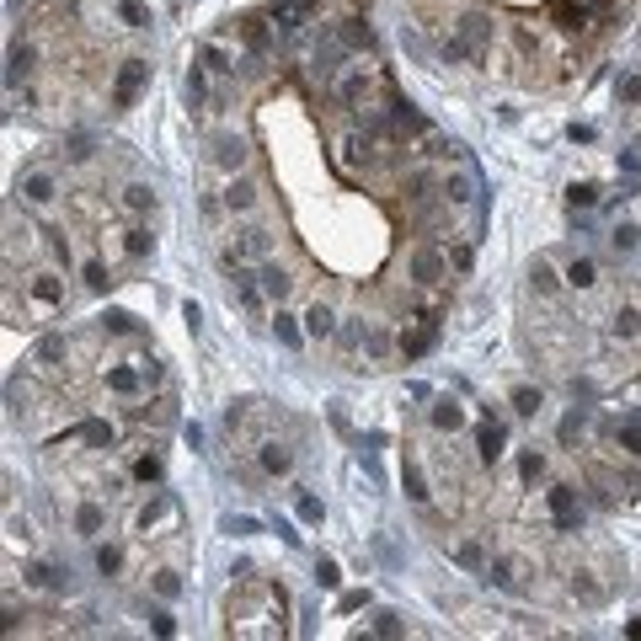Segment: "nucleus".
Masks as SVG:
<instances>
[{
	"label": "nucleus",
	"mask_w": 641,
	"mask_h": 641,
	"mask_svg": "<svg viewBox=\"0 0 641 641\" xmlns=\"http://www.w3.org/2000/svg\"><path fill=\"white\" fill-rule=\"evenodd\" d=\"M262 289L273 294V300H283V294L294 289V278H289V273H283V267H262Z\"/></svg>",
	"instance_id": "9"
},
{
	"label": "nucleus",
	"mask_w": 641,
	"mask_h": 641,
	"mask_svg": "<svg viewBox=\"0 0 641 641\" xmlns=\"http://www.w3.org/2000/svg\"><path fill=\"white\" fill-rule=\"evenodd\" d=\"M529 278H534V289H540V294H551V289H556V273H551V262H534V273H529Z\"/></svg>",
	"instance_id": "22"
},
{
	"label": "nucleus",
	"mask_w": 641,
	"mask_h": 641,
	"mask_svg": "<svg viewBox=\"0 0 641 641\" xmlns=\"http://www.w3.org/2000/svg\"><path fill=\"white\" fill-rule=\"evenodd\" d=\"M150 625H155V636H171V630H177V620H171L166 609H155V615H150Z\"/></svg>",
	"instance_id": "34"
},
{
	"label": "nucleus",
	"mask_w": 641,
	"mask_h": 641,
	"mask_svg": "<svg viewBox=\"0 0 641 641\" xmlns=\"http://www.w3.org/2000/svg\"><path fill=\"white\" fill-rule=\"evenodd\" d=\"M150 246H155V241H150V230H129V257H145Z\"/></svg>",
	"instance_id": "28"
},
{
	"label": "nucleus",
	"mask_w": 641,
	"mask_h": 641,
	"mask_svg": "<svg viewBox=\"0 0 641 641\" xmlns=\"http://www.w3.org/2000/svg\"><path fill=\"white\" fill-rule=\"evenodd\" d=\"M315 577H321V588H337V561H321V567H315Z\"/></svg>",
	"instance_id": "30"
},
{
	"label": "nucleus",
	"mask_w": 641,
	"mask_h": 641,
	"mask_svg": "<svg viewBox=\"0 0 641 641\" xmlns=\"http://www.w3.org/2000/svg\"><path fill=\"white\" fill-rule=\"evenodd\" d=\"M406 497L411 502H428V481H423V471H417V460H406Z\"/></svg>",
	"instance_id": "15"
},
{
	"label": "nucleus",
	"mask_w": 641,
	"mask_h": 641,
	"mask_svg": "<svg viewBox=\"0 0 641 641\" xmlns=\"http://www.w3.org/2000/svg\"><path fill=\"white\" fill-rule=\"evenodd\" d=\"M273 331H278L283 348H300V327H294V315H283V310H278V327H273Z\"/></svg>",
	"instance_id": "19"
},
{
	"label": "nucleus",
	"mask_w": 641,
	"mask_h": 641,
	"mask_svg": "<svg viewBox=\"0 0 641 641\" xmlns=\"http://www.w3.org/2000/svg\"><path fill=\"white\" fill-rule=\"evenodd\" d=\"M411 278H417V283H438V278H444V257H438L433 246H423V252L411 257Z\"/></svg>",
	"instance_id": "3"
},
{
	"label": "nucleus",
	"mask_w": 641,
	"mask_h": 641,
	"mask_svg": "<svg viewBox=\"0 0 641 641\" xmlns=\"http://www.w3.org/2000/svg\"><path fill=\"white\" fill-rule=\"evenodd\" d=\"M294 513H300L305 524H321V497H300V502H294Z\"/></svg>",
	"instance_id": "23"
},
{
	"label": "nucleus",
	"mask_w": 641,
	"mask_h": 641,
	"mask_svg": "<svg viewBox=\"0 0 641 641\" xmlns=\"http://www.w3.org/2000/svg\"><path fill=\"white\" fill-rule=\"evenodd\" d=\"M433 423H438V428H460V423H465V411H460V406H454V401L444 396V401H438V406H433Z\"/></svg>",
	"instance_id": "13"
},
{
	"label": "nucleus",
	"mask_w": 641,
	"mask_h": 641,
	"mask_svg": "<svg viewBox=\"0 0 641 641\" xmlns=\"http://www.w3.org/2000/svg\"><path fill=\"white\" fill-rule=\"evenodd\" d=\"M593 198H599V193H593L588 182H582V187H572V208H577V204H582V208H588V204H593Z\"/></svg>",
	"instance_id": "37"
},
{
	"label": "nucleus",
	"mask_w": 641,
	"mask_h": 641,
	"mask_svg": "<svg viewBox=\"0 0 641 641\" xmlns=\"http://www.w3.org/2000/svg\"><path fill=\"white\" fill-rule=\"evenodd\" d=\"M289 465H294V454H289V449H283V444H262V471L283 476V471H289Z\"/></svg>",
	"instance_id": "8"
},
{
	"label": "nucleus",
	"mask_w": 641,
	"mask_h": 641,
	"mask_svg": "<svg viewBox=\"0 0 641 641\" xmlns=\"http://www.w3.org/2000/svg\"><path fill=\"white\" fill-rule=\"evenodd\" d=\"M22 193H27V204H49V198H54V182L43 177V171H27V177H22Z\"/></svg>",
	"instance_id": "5"
},
{
	"label": "nucleus",
	"mask_w": 641,
	"mask_h": 641,
	"mask_svg": "<svg viewBox=\"0 0 641 641\" xmlns=\"http://www.w3.org/2000/svg\"><path fill=\"white\" fill-rule=\"evenodd\" d=\"M615 246H620V252H630V246H636V225H620V230H615Z\"/></svg>",
	"instance_id": "35"
},
{
	"label": "nucleus",
	"mask_w": 641,
	"mask_h": 641,
	"mask_svg": "<svg viewBox=\"0 0 641 641\" xmlns=\"http://www.w3.org/2000/svg\"><path fill=\"white\" fill-rule=\"evenodd\" d=\"M107 385L118 390V396H134V390H139V375H134V369H107Z\"/></svg>",
	"instance_id": "16"
},
{
	"label": "nucleus",
	"mask_w": 641,
	"mask_h": 641,
	"mask_svg": "<svg viewBox=\"0 0 641 641\" xmlns=\"http://www.w3.org/2000/svg\"><path fill=\"white\" fill-rule=\"evenodd\" d=\"M118 561H123V556L112 551V545H102V551H97V567H102V572H118Z\"/></svg>",
	"instance_id": "32"
},
{
	"label": "nucleus",
	"mask_w": 641,
	"mask_h": 641,
	"mask_svg": "<svg viewBox=\"0 0 641 641\" xmlns=\"http://www.w3.org/2000/svg\"><path fill=\"white\" fill-rule=\"evenodd\" d=\"M567 278H572V289H593V278H599V267H593L588 257H582V262H572V267H567Z\"/></svg>",
	"instance_id": "11"
},
{
	"label": "nucleus",
	"mask_w": 641,
	"mask_h": 641,
	"mask_svg": "<svg viewBox=\"0 0 641 641\" xmlns=\"http://www.w3.org/2000/svg\"><path fill=\"white\" fill-rule=\"evenodd\" d=\"M225 204H230V208H252V204H257V187H252V182H230Z\"/></svg>",
	"instance_id": "14"
},
{
	"label": "nucleus",
	"mask_w": 641,
	"mask_h": 641,
	"mask_svg": "<svg viewBox=\"0 0 641 641\" xmlns=\"http://www.w3.org/2000/svg\"><path fill=\"white\" fill-rule=\"evenodd\" d=\"M454 556H460V567H481V545H471V540H465L460 551H454Z\"/></svg>",
	"instance_id": "29"
},
{
	"label": "nucleus",
	"mask_w": 641,
	"mask_h": 641,
	"mask_svg": "<svg viewBox=\"0 0 641 641\" xmlns=\"http://www.w3.org/2000/svg\"><path fill=\"white\" fill-rule=\"evenodd\" d=\"M129 208H139V214L155 208V193H150V187H129Z\"/></svg>",
	"instance_id": "27"
},
{
	"label": "nucleus",
	"mask_w": 641,
	"mask_h": 641,
	"mask_svg": "<svg viewBox=\"0 0 641 641\" xmlns=\"http://www.w3.org/2000/svg\"><path fill=\"white\" fill-rule=\"evenodd\" d=\"M27 70H33V49H11V81H22Z\"/></svg>",
	"instance_id": "25"
},
{
	"label": "nucleus",
	"mask_w": 641,
	"mask_h": 641,
	"mask_svg": "<svg viewBox=\"0 0 641 641\" xmlns=\"http://www.w3.org/2000/svg\"><path fill=\"white\" fill-rule=\"evenodd\" d=\"M145 81H150V64L145 59H123V70H118V86H112V107H134L139 102V91H145Z\"/></svg>",
	"instance_id": "1"
},
{
	"label": "nucleus",
	"mask_w": 641,
	"mask_h": 641,
	"mask_svg": "<svg viewBox=\"0 0 641 641\" xmlns=\"http://www.w3.org/2000/svg\"><path fill=\"white\" fill-rule=\"evenodd\" d=\"M102 524H107V513H102L97 502H81V508H75V534L91 540V534H102Z\"/></svg>",
	"instance_id": "4"
},
{
	"label": "nucleus",
	"mask_w": 641,
	"mask_h": 641,
	"mask_svg": "<svg viewBox=\"0 0 641 641\" xmlns=\"http://www.w3.org/2000/svg\"><path fill=\"white\" fill-rule=\"evenodd\" d=\"M375 630H380V636H401V615L380 609V615H375Z\"/></svg>",
	"instance_id": "26"
},
{
	"label": "nucleus",
	"mask_w": 641,
	"mask_h": 641,
	"mask_svg": "<svg viewBox=\"0 0 641 641\" xmlns=\"http://www.w3.org/2000/svg\"><path fill=\"white\" fill-rule=\"evenodd\" d=\"M305 331H310V337H331V310H327V305H310V315H305Z\"/></svg>",
	"instance_id": "10"
},
{
	"label": "nucleus",
	"mask_w": 641,
	"mask_h": 641,
	"mask_svg": "<svg viewBox=\"0 0 641 641\" xmlns=\"http://www.w3.org/2000/svg\"><path fill=\"white\" fill-rule=\"evenodd\" d=\"M513 411L534 417V411H540V390H513Z\"/></svg>",
	"instance_id": "21"
},
{
	"label": "nucleus",
	"mask_w": 641,
	"mask_h": 641,
	"mask_svg": "<svg viewBox=\"0 0 641 641\" xmlns=\"http://www.w3.org/2000/svg\"><path fill=\"white\" fill-rule=\"evenodd\" d=\"M551 513H556V529L572 534L577 529V492L572 486H551Z\"/></svg>",
	"instance_id": "2"
},
{
	"label": "nucleus",
	"mask_w": 641,
	"mask_h": 641,
	"mask_svg": "<svg viewBox=\"0 0 641 641\" xmlns=\"http://www.w3.org/2000/svg\"><path fill=\"white\" fill-rule=\"evenodd\" d=\"M86 283H91V289H107L112 278H107V267H86Z\"/></svg>",
	"instance_id": "36"
},
{
	"label": "nucleus",
	"mask_w": 641,
	"mask_h": 641,
	"mask_svg": "<svg viewBox=\"0 0 641 641\" xmlns=\"http://www.w3.org/2000/svg\"><path fill=\"white\" fill-rule=\"evenodd\" d=\"M246 160V145L241 139H225V145H219V166H241Z\"/></svg>",
	"instance_id": "20"
},
{
	"label": "nucleus",
	"mask_w": 641,
	"mask_h": 641,
	"mask_svg": "<svg viewBox=\"0 0 641 641\" xmlns=\"http://www.w3.org/2000/svg\"><path fill=\"white\" fill-rule=\"evenodd\" d=\"M401 348H406V358H423L428 348H433V327H423V331H411V337H401Z\"/></svg>",
	"instance_id": "12"
},
{
	"label": "nucleus",
	"mask_w": 641,
	"mask_h": 641,
	"mask_svg": "<svg viewBox=\"0 0 641 641\" xmlns=\"http://www.w3.org/2000/svg\"><path fill=\"white\" fill-rule=\"evenodd\" d=\"M155 593H166V599H177V572H155Z\"/></svg>",
	"instance_id": "33"
},
{
	"label": "nucleus",
	"mask_w": 641,
	"mask_h": 641,
	"mask_svg": "<svg viewBox=\"0 0 641 641\" xmlns=\"http://www.w3.org/2000/svg\"><path fill=\"white\" fill-rule=\"evenodd\" d=\"M225 529H230V534H257V524L252 519H225Z\"/></svg>",
	"instance_id": "38"
},
{
	"label": "nucleus",
	"mask_w": 641,
	"mask_h": 641,
	"mask_svg": "<svg viewBox=\"0 0 641 641\" xmlns=\"http://www.w3.org/2000/svg\"><path fill=\"white\" fill-rule=\"evenodd\" d=\"M620 444H625V454H641V417L620 423Z\"/></svg>",
	"instance_id": "17"
},
{
	"label": "nucleus",
	"mask_w": 641,
	"mask_h": 641,
	"mask_svg": "<svg viewBox=\"0 0 641 641\" xmlns=\"http://www.w3.org/2000/svg\"><path fill=\"white\" fill-rule=\"evenodd\" d=\"M33 300L43 305V310H59V305H64V289H59L54 278H33Z\"/></svg>",
	"instance_id": "7"
},
{
	"label": "nucleus",
	"mask_w": 641,
	"mask_h": 641,
	"mask_svg": "<svg viewBox=\"0 0 641 641\" xmlns=\"http://www.w3.org/2000/svg\"><path fill=\"white\" fill-rule=\"evenodd\" d=\"M636 327H641V315H636V310H630V305H625V310L615 315V331H620V337H636Z\"/></svg>",
	"instance_id": "24"
},
{
	"label": "nucleus",
	"mask_w": 641,
	"mask_h": 641,
	"mask_svg": "<svg viewBox=\"0 0 641 641\" xmlns=\"http://www.w3.org/2000/svg\"><path fill=\"white\" fill-rule=\"evenodd\" d=\"M577 433H582V417H577V411H572L567 423H561V444H577Z\"/></svg>",
	"instance_id": "31"
},
{
	"label": "nucleus",
	"mask_w": 641,
	"mask_h": 641,
	"mask_svg": "<svg viewBox=\"0 0 641 641\" xmlns=\"http://www.w3.org/2000/svg\"><path fill=\"white\" fill-rule=\"evenodd\" d=\"M476 444H481V460H497V454H502V428L481 423V428H476Z\"/></svg>",
	"instance_id": "6"
},
{
	"label": "nucleus",
	"mask_w": 641,
	"mask_h": 641,
	"mask_svg": "<svg viewBox=\"0 0 641 641\" xmlns=\"http://www.w3.org/2000/svg\"><path fill=\"white\" fill-rule=\"evenodd\" d=\"M118 16H123L129 27H145V22H150V11L139 6V0H118Z\"/></svg>",
	"instance_id": "18"
}]
</instances>
